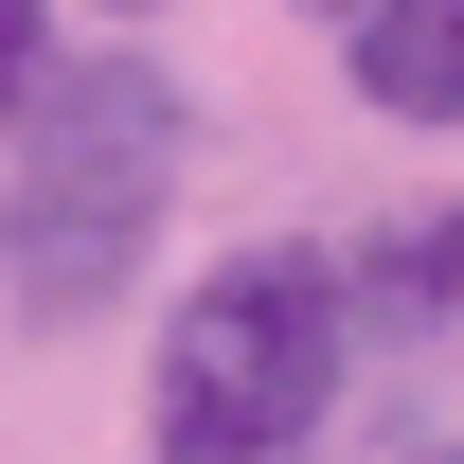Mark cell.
Wrapping results in <instances>:
<instances>
[{"label": "cell", "mask_w": 464, "mask_h": 464, "mask_svg": "<svg viewBox=\"0 0 464 464\" xmlns=\"http://www.w3.org/2000/svg\"><path fill=\"white\" fill-rule=\"evenodd\" d=\"M179 197V90L143 54H72L18 90V179H0V286L36 322H90L125 304L143 232Z\"/></svg>", "instance_id": "obj_1"}, {"label": "cell", "mask_w": 464, "mask_h": 464, "mask_svg": "<svg viewBox=\"0 0 464 464\" xmlns=\"http://www.w3.org/2000/svg\"><path fill=\"white\" fill-rule=\"evenodd\" d=\"M340 340H357V286L322 250L197 268L161 322V375H143V464H304L340 411Z\"/></svg>", "instance_id": "obj_2"}, {"label": "cell", "mask_w": 464, "mask_h": 464, "mask_svg": "<svg viewBox=\"0 0 464 464\" xmlns=\"http://www.w3.org/2000/svg\"><path fill=\"white\" fill-rule=\"evenodd\" d=\"M340 72H357V108H393V125H464V0H357Z\"/></svg>", "instance_id": "obj_3"}, {"label": "cell", "mask_w": 464, "mask_h": 464, "mask_svg": "<svg viewBox=\"0 0 464 464\" xmlns=\"http://www.w3.org/2000/svg\"><path fill=\"white\" fill-rule=\"evenodd\" d=\"M357 322H393V340H429V322H464V215H393L375 250L340 268Z\"/></svg>", "instance_id": "obj_4"}, {"label": "cell", "mask_w": 464, "mask_h": 464, "mask_svg": "<svg viewBox=\"0 0 464 464\" xmlns=\"http://www.w3.org/2000/svg\"><path fill=\"white\" fill-rule=\"evenodd\" d=\"M36 72H54V54H36V0H0V108H18Z\"/></svg>", "instance_id": "obj_5"}, {"label": "cell", "mask_w": 464, "mask_h": 464, "mask_svg": "<svg viewBox=\"0 0 464 464\" xmlns=\"http://www.w3.org/2000/svg\"><path fill=\"white\" fill-rule=\"evenodd\" d=\"M393 464H464V447H429V429H411V447H393Z\"/></svg>", "instance_id": "obj_6"}, {"label": "cell", "mask_w": 464, "mask_h": 464, "mask_svg": "<svg viewBox=\"0 0 464 464\" xmlns=\"http://www.w3.org/2000/svg\"><path fill=\"white\" fill-rule=\"evenodd\" d=\"M304 18H357V0H304Z\"/></svg>", "instance_id": "obj_7"}]
</instances>
